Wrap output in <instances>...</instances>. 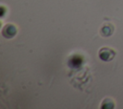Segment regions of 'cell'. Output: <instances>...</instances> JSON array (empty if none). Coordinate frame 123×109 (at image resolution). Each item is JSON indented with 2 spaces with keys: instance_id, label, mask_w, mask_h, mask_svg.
I'll return each instance as SVG.
<instances>
[{
  "instance_id": "obj_1",
  "label": "cell",
  "mask_w": 123,
  "mask_h": 109,
  "mask_svg": "<svg viewBox=\"0 0 123 109\" xmlns=\"http://www.w3.org/2000/svg\"><path fill=\"white\" fill-rule=\"evenodd\" d=\"M81 63H82V59H81V57H79V56H77V55L73 56V57L70 59V65H71L72 67H79Z\"/></svg>"
}]
</instances>
